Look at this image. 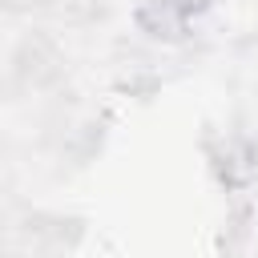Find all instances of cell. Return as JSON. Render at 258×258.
<instances>
[{"label":"cell","instance_id":"cell-1","mask_svg":"<svg viewBox=\"0 0 258 258\" xmlns=\"http://www.w3.org/2000/svg\"><path fill=\"white\" fill-rule=\"evenodd\" d=\"M206 161L226 189H242L258 177V141L250 133H218L206 145Z\"/></svg>","mask_w":258,"mask_h":258},{"label":"cell","instance_id":"cell-3","mask_svg":"<svg viewBox=\"0 0 258 258\" xmlns=\"http://www.w3.org/2000/svg\"><path fill=\"white\" fill-rule=\"evenodd\" d=\"M218 4H222V0H173V8H177L189 24H202V20H206Z\"/></svg>","mask_w":258,"mask_h":258},{"label":"cell","instance_id":"cell-2","mask_svg":"<svg viewBox=\"0 0 258 258\" xmlns=\"http://www.w3.org/2000/svg\"><path fill=\"white\" fill-rule=\"evenodd\" d=\"M133 28L149 44H181L194 32V24L173 8V0H141L133 8Z\"/></svg>","mask_w":258,"mask_h":258}]
</instances>
